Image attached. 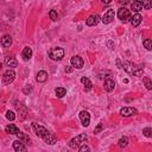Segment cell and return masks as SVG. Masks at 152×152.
<instances>
[{"label": "cell", "instance_id": "14", "mask_svg": "<svg viewBox=\"0 0 152 152\" xmlns=\"http://www.w3.org/2000/svg\"><path fill=\"white\" fill-rule=\"evenodd\" d=\"M13 150L17 151V152H19V151H26V146H25V144L23 141H20V140L18 139V140L13 141Z\"/></svg>", "mask_w": 152, "mask_h": 152}, {"label": "cell", "instance_id": "32", "mask_svg": "<svg viewBox=\"0 0 152 152\" xmlns=\"http://www.w3.org/2000/svg\"><path fill=\"white\" fill-rule=\"evenodd\" d=\"M102 128H103V125H102V124H98V126L94 128V133H99V132H101Z\"/></svg>", "mask_w": 152, "mask_h": 152}, {"label": "cell", "instance_id": "10", "mask_svg": "<svg viewBox=\"0 0 152 152\" xmlns=\"http://www.w3.org/2000/svg\"><path fill=\"white\" fill-rule=\"evenodd\" d=\"M80 119H81V122L84 127H87L90 122V115H89V113L87 110H82L80 112Z\"/></svg>", "mask_w": 152, "mask_h": 152}, {"label": "cell", "instance_id": "2", "mask_svg": "<svg viewBox=\"0 0 152 152\" xmlns=\"http://www.w3.org/2000/svg\"><path fill=\"white\" fill-rule=\"evenodd\" d=\"M49 57L52 61H61L64 57V50L62 48H52L49 51Z\"/></svg>", "mask_w": 152, "mask_h": 152}, {"label": "cell", "instance_id": "22", "mask_svg": "<svg viewBox=\"0 0 152 152\" xmlns=\"http://www.w3.org/2000/svg\"><path fill=\"white\" fill-rule=\"evenodd\" d=\"M131 8H132L133 12H137L138 13V12H140L143 10V4L140 1H133L132 5H131Z\"/></svg>", "mask_w": 152, "mask_h": 152}, {"label": "cell", "instance_id": "23", "mask_svg": "<svg viewBox=\"0 0 152 152\" xmlns=\"http://www.w3.org/2000/svg\"><path fill=\"white\" fill-rule=\"evenodd\" d=\"M15 136H18V139L20 140V141H23L24 144H29V141H30V138H29V137L25 134V133H23V132H20V131H19V132L17 133Z\"/></svg>", "mask_w": 152, "mask_h": 152}, {"label": "cell", "instance_id": "11", "mask_svg": "<svg viewBox=\"0 0 152 152\" xmlns=\"http://www.w3.org/2000/svg\"><path fill=\"white\" fill-rule=\"evenodd\" d=\"M100 22V17L98 14H91L88 19H87V25L88 26H95V25H98Z\"/></svg>", "mask_w": 152, "mask_h": 152}, {"label": "cell", "instance_id": "35", "mask_svg": "<svg viewBox=\"0 0 152 152\" xmlns=\"http://www.w3.org/2000/svg\"><path fill=\"white\" fill-rule=\"evenodd\" d=\"M72 71V68L71 67H67L65 68V72H71Z\"/></svg>", "mask_w": 152, "mask_h": 152}, {"label": "cell", "instance_id": "21", "mask_svg": "<svg viewBox=\"0 0 152 152\" xmlns=\"http://www.w3.org/2000/svg\"><path fill=\"white\" fill-rule=\"evenodd\" d=\"M81 82H82V84L84 86V90H86V91H89V90L91 89L93 83H91V81H90L88 77H82V79H81Z\"/></svg>", "mask_w": 152, "mask_h": 152}, {"label": "cell", "instance_id": "8", "mask_svg": "<svg viewBox=\"0 0 152 152\" xmlns=\"http://www.w3.org/2000/svg\"><path fill=\"white\" fill-rule=\"evenodd\" d=\"M118 18L120 19L121 22H124V23L128 22V19L131 18L129 11H128L126 7H121V8H119V11H118Z\"/></svg>", "mask_w": 152, "mask_h": 152}, {"label": "cell", "instance_id": "12", "mask_svg": "<svg viewBox=\"0 0 152 152\" xmlns=\"http://www.w3.org/2000/svg\"><path fill=\"white\" fill-rule=\"evenodd\" d=\"M5 64L10 68H15L18 65V62L14 56H7V57H5Z\"/></svg>", "mask_w": 152, "mask_h": 152}, {"label": "cell", "instance_id": "25", "mask_svg": "<svg viewBox=\"0 0 152 152\" xmlns=\"http://www.w3.org/2000/svg\"><path fill=\"white\" fill-rule=\"evenodd\" d=\"M140 3L143 4V8L150 10L152 6V0H140Z\"/></svg>", "mask_w": 152, "mask_h": 152}, {"label": "cell", "instance_id": "27", "mask_svg": "<svg viewBox=\"0 0 152 152\" xmlns=\"http://www.w3.org/2000/svg\"><path fill=\"white\" fill-rule=\"evenodd\" d=\"M118 144H119L120 147H126V146L128 145V138H126V137L120 138L119 141H118Z\"/></svg>", "mask_w": 152, "mask_h": 152}, {"label": "cell", "instance_id": "26", "mask_svg": "<svg viewBox=\"0 0 152 152\" xmlns=\"http://www.w3.org/2000/svg\"><path fill=\"white\" fill-rule=\"evenodd\" d=\"M143 45L146 48V50H151L152 49V42H151V39L150 38H145V39L143 41Z\"/></svg>", "mask_w": 152, "mask_h": 152}, {"label": "cell", "instance_id": "5", "mask_svg": "<svg viewBox=\"0 0 152 152\" xmlns=\"http://www.w3.org/2000/svg\"><path fill=\"white\" fill-rule=\"evenodd\" d=\"M137 114H138V110L136 108H133V107H124V108L120 109V115L125 117V118L137 115Z\"/></svg>", "mask_w": 152, "mask_h": 152}, {"label": "cell", "instance_id": "31", "mask_svg": "<svg viewBox=\"0 0 152 152\" xmlns=\"http://www.w3.org/2000/svg\"><path fill=\"white\" fill-rule=\"evenodd\" d=\"M143 133H144V134H145L147 138H151V137H152V129H151V127H146V128H144Z\"/></svg>", "mask_w": 152, "mask_h": 152}, {"label": "cell", "instance_id": "20", "mask_svg": "<svg viewBox=\"0 0 152 152\" xmlns=\"http://www.w3.org/2000/svg\"><path fill=\"white\" fill-rule=\"evenodd\" d=\"M114 87H115V82H114L112 79H107L105 81V89L107 91H112L114 89Z\"/></svg>", "mask_w": 152, "mask_h": 152}, {"label": "cell", "instance_id": "24", "mask_svg": "<svg viewBox=\"0 0 152 152\" xmlns=\"http://www.w3.org/2000/svg\"><path fill=\"white\" fill-rule=\"evenodd\" d=\"M56 95H57V96H58V98H63L64 96V95L67 94V89L65 88H63V87H58V88H56Z\"/></svg>", "mask_w": 152, "mask_h": 152}, {"label": "cell", "instance_id": "15", "mask_svg": "<svg viewBox=\"0 0 152 152\" xmlns=\"http://www.w3.org/2000/svg\"><path fill=\"white\" fill-rule=\"evenodd\" d=\"M0 44H1L4 48H10L11 45H12V37L11 36H8V34H6V36H4L3 38H1V41H0Z\"/></svg>", "mask_w": 152, "mask_h": 152}, {"label": "cell", "instance_id": "37", "mask_svg": "<svg viewBox=\"0 0 152 152\" xmlns=\"http://www.w3.org/2000/svg\"><path fill=\"white\" fill-rule=\"evenodd\" d=\"M120 3H121V4H124V5H126V4L128 3V0H120Z\"/></svg>", "mask_w": 152, "mask_h": 152}, {"label": "cell", "instance_id": "30", "mask_svg": "<svg viewBox=\"0 0 152 152\" xmlns=\"http://www.w3.org/2000/svg\"><path fill=\"white\" fill-rule=\"evenodd\" d=\"M143 81H144V83H145L146 88H147L148 90H151V89H152V82H151V80H150L148 77H144V79H143Z\"/></svg>", "mask_w": 152, "mask_h": 152}, {"label": "cell", "instance_id": "3", "mask_svg": "<svg viewBox=\"0 0 152 152\" xmlns=\"http://www.w3.org/2000/svg\"><path fill=\"white\" fill-rule=\"evenodd\" d=\"M32 127H33V129H34V132H36V134H37L38 137H41L42 139L50 133V132L48 131V128H45L44 126L37 124V122H32Z\"/></svg>", "mask_w": 152, "mask_h": 152}, {"label": "cell", "instance_id": "6", "mask_svg": "<svg viewBox=\"0 0 152 152\" xmlns=\"http://www.w3.org/2000/svg\"><path fill=\"white\" fill-rule=\"evenodd\" d=\"M114 17H115V12H114V10L109 8V10H107V11L105 12V14L102 15V19H101V20H102L103 24H109V23L113 22Z\"/></svg>", "mask_w": 152, "mask_h": 152}, {"label": "cell", "instance_id": "19", "mask_svg": "<svg viewBox=\"0 0 152 152\" xmlns=\"http://www.w3.org/2000/svg\"><path fill=\"white\" fill-rule=\"evenodd\" d=\"M43 140H44L46 144H49V145H53V144L57 141V138H56L55 134H52V133H49L48 136H45V137L43 138Z\"/></svg>", "mask_w": 152, "mask_h": 152}, {"label": "cell", "instance_id": "34", "mask_svg": "<svg viewBox=\"0 0 152 152\" xmlns=\"http://www.w3.org/2000/svg\"><path fill=\"white\" fill-rule=\"evenodd\" d=\"M101 3H102V4H105V5H108V4H110V3H112V0H101Z\"/></svg>", "mask_w": 152, "mask_h": 152}, {"label": "cell", "instance_id": "36", "mask_svg": "<svg viewBox=\"0 0 152 152\" xmlns=\"http://www.w3.org/2000/svg\"><path fill=\"white\" fill-rule=\"evenodd\" d=\"M31 90H32V88H31V87H29V88H25V89H24V93H27V91L30 93Z\"/></svg>", "mask_w": 152, "mask_h": 152}, {"label": "cell", "instance_id": "16", "mask_svg": "<svg viewBox=\"0 0 152 152\" xmlns=\"http://www.w3.org/2000/svg\"><path fill=\"white\" fill-rule=\"evenodd\" d=\"M129 19H131V20H129L131 24L134 26V27H137V26H139V24L141 23V19H143V18H141V15H140L139 13H136L134 15H133L132 18H129Z\"/></svg>", "mask_w": 152, "mask_h": 152}, {"label": "cell", "instance_id": "4", "mask_svg": "<svg viewBox=\"0 0 152 152\" xmlns=\"http://www.w3.org/2000/svg\"><path fill=\"white\" fill-rule=\"evenodd\" d=\"M86 140H87V136L86 134H79L76 138H74V139L70 140L69 146L71 148H77L82 143H86Z\"/></svg>", "mask_w": 152, "mask_h": 152}, {"label": "cell", "instance_id": "9", "mask_svg": "<svg viewBox=\"0 0 152 152\" xmlns=\"http://www.w3.org/2000/svg\"><path fill=\"white\" fill-rule=\"evenodd\" d=\"M70 62H71V67L76 68V69H81V68L83 67V60L81 58L80 56H74V57H71Z\"/></svg>", "mask_w": 152, "mask_h": 152}, {"label": "cell", "instance_id": "17", "mask_svg": "<svg viewBox=\"0 0 152 152\" xmlns=\"http://www.w3.org/2000/svg\"><path fill=\"white\" fill-rule=\"evenodd\" d=\"M22 56H23V60L24 61H29L31 57H32V50H31V48L25 46L23 49V51H22Z\"/></svg>", "mask_w": 152, "mask_h": 152}, {"label": "cell", "instance_id": "39", "mask_svg": "<svg viewBox=\"0 0 152 152\" xmlns=\"http://www.w3.org/2000/svg\"><path fill=\"white\" fill-rule=\"evenodd\" d=\"M133 1H140V0H133Z\"/></svg>", "mask_w": 152, "mask_h": 152}, {"label": "cell", "instance_id": "28", "mask_svg": "<svg viewBox=\"0 0 152 152\" xmlns=\"http://www.w3.org/2000/svg\"><path fill=\"white\" fill-rule=\"evenodd\" d=\"M6 119L10 120V121H13L15 119V113L12 112V110H7L6 112Z\"/></svg>", "mask_w": 152, "mask_h": 152}, {"label": "cell", "instance_id": "18", "mask_svg": "<svg viewBox=\"0 0 152 152\" xmlns=\"http://www.w3.org/2000/svg\"><path fill=\"white\" fill-rule=\"evenodd\" d=\"M5 132L8 133V134H17V133L19 132V128H18L15 125L10 124V125H7V126L5 127Z\"/></svg>", "mask_w": 152, "mask_h": 152}, {"label": "cell", "instance_id": "1", "mask_svg": "<svg viewBox=\"0 0 152 152\" xmlns=\"http://www.w3.org/2000/svg\"><path fill=\"white\" fill-rule=\"evenodd\" d=\"M124 70L129 74V75H134V76H143L144 74V69L140 67V65H136L134 63H132V62H128V61H125L122 63V67Z\"/></svg>", "mask_w": 152, "mask_h": 152}, {"label": "cell", "instance_id": "33", "mask_svg": "<svg viewBox=\"0 0 152 152\" xmlns=\"http://www.w3.org/2000/svg\"><path fill=\"white\" fill-rule=\"evenodd\" d=\"M79 151H80V152H86V151H90V148H89V146H87V145H83V146L79 147Z\"/></svg>", "mask_w": 152, "mask_h": 152}, {"label": "cell", "instance_id": "7", "mask_svg": "<svg viewBox=\"0 0 152 152\" xmlns=\"http://www.w3.org/2000/svg\"><path fill=\"white\" fill-rule=\"evenodd\" d=\"M14 79H15V72L13 71V70H7L5 74H4V76H3V83L4 84H10V83H12L13 81H14Z\"/></svg>", "mask_w": 152, "mask_h": 152}, {"label": "cell", "instance_id": "13", "mask_svg": "<svg viewBox=\"0 0 152 152\" xmlns=\"http://www.w3.org/2000/svg\"><path fill=\"white\" fill-rule=\"evenodd\" d=\"M48 80V72L44 71V70H41L37 72V76H36V81L39 82V83H43Z\"/></svg>", "mask_w": 152, "mask_h": 152}, {"label": "cell", "instance_id": "38", "mask_svg": "<svg viewBox=\"0 0 152 152\" xmlns=\"http://www.w3.org/2000/svg\"><path fill=\"white\" fill-rule=\"evenodd\" d=\"M1 68H3V64H1V63H0V69H1Z\"/></svg>", "mask_w": 152, "mask_h": 152}, {"label": "cell", "instance_id": "29", "mask_svg": "<svg viewBox=\"0 0 152 152\" xmlns=\"http://www.w3.org/2000/svg\"><path fill=\"white\" fill-rule=\"evenodd\" d=\"M49 17H50L51 20H53V22H56L57 19H58V14H57V12H56L55 10H51V11L49 12Z\"/></svg>", "mask_w": 152, "mask_h": 152}]
</instances>
